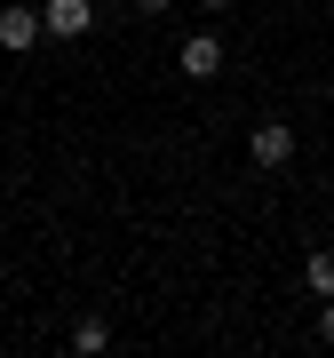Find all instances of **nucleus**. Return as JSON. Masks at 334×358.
Listing matches in <instances>:
<instances>
[{
	"mask_svg": "<svg viewBox=\"0 0 334 358\" xmlns=\"http://www.w3.org/2000/svg\"><path fill=\"white\" fill-rule=\"evenodd\" d=\"M40 40H48L40 8H24V0H16V8H0V48H8V56H32Z\"/></svg>",
	"mask_w": 334,
	"mask_h": 358,
	"instance_id": "f257e3e1",
	"label": "nucleus"
},
{
	"mask_svg": "<svg viewBox=\"0 0 334 358\" xmlns=\"http://www.w3.org/2000/svg\"><path fill=\"white\" fill-rule=\"evenodd\" d=\"M247 159H255L263 176H270V167H286V159H295V128H286V120H263V128L247 136Z\"/></svg>",
	"mask_w": 334,
	"mask_h": 358,
	"instance_id": "f03ea898",
	"label": "nucleus"
},
{
	"mask_svg": "<svg viewBox=\"0 0 334 358\" xmlns=\"http://www.w3.org/2000/svg\"><path fill=\"white\" fill-rule=\"evenodd\" d=\"M40 24H48V40H80L96 24V8L88 0H40Z\"/></svg>",
	"mask_w": 334,
	"mask_h": 358,
	"instance_id": "7ed1b4c3",
	"label": "nucleus"
},
{
	"mask_svg": "<svg viewBox=\"0 0 334 358\" xmlns=\"http://www.w3.org/2000/svg\"><path fill=\"white\" fill-rule=\"evenodd\" d=\"M175 64L191 72V80H215V72H223V40H215V32H191V40H183V56H175Z\"/></svg>",
	"mask_w": 334,
	"mask_h": 358,
	"instance_id": "20e7f679",
	"label": "nucleus"
},
{
	"mask_svg": "<svg viewBox=\"0 0 334 358\" xmlns=\"http://www.w3.org/2000/svg\"><path fill=\"white\" fill-rule=\"evenodd\" d=\"M303 287L319 294V303H326V294H334V247H319V255L303 263Z\"/></svg>",
	"mask_w": 334,
	"mask_h": 358,
	"instance_id": "39448f33",
	"label": "nucleus"
},
{
	"mask_svg": "<svg viewBox=\"0 0 334 358\" xmlns=\"http://www.w3.org/2000/svg\"><path fill=\"white\" fill-rule=\"evenodd\" d=\"M103 343H112V327H103V319H80V327H72V350H88V358H96Z\"/></svg>",
	"mask_w": 334,
	"mask_h": 358,
	"instance_id": "423d86ee",
	"label": "nucleus"
},
{
	"mask_svg": "<svg viewBox=\"0 0 334 358\" xmlns=\"http://www.w3.org/2000/svg\"><path fill=\"white\" fill-rule=\"evenodd\" d=\"M319 343H334V294H326V310H319Z\"/></svg>",
	"mask_w": 334,
	"mask_h": 358,
	"instance_id": "0eeeda50",
	"label": "nucleus"
},
{
	"mask_svg": "<svg viewBox=\"0 0 334 358\" xmlns=\"http://www.w3.org/2000/svg\"><path fill=\"white\" fill-rule=\"evenodd\" d=\"M128 8H136V16H167V0H128Z\"/></svg>",
	"mask_w": 334,
	"mask_h": 358,
	"instance_id": "6e6552de",
	"label": "nucleus"
}]
</instances>
